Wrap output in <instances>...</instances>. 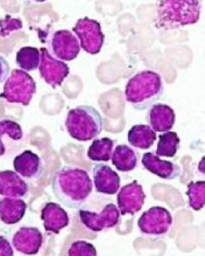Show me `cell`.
<instances>
[{"instance_id":"obj_1","label":"cell","mask_w":205,"mask_h":256,"mask_svg":"<svg viewBox=\"0 0 205 256\" xmlns=\"http://www.w3.org/2000/svg\"><path fill=\"white\" fill-rule=\"evenodd\" d=\"M52 192L65 207L79 208L92 192V181L88 172L76 166H66L59 169L53 177Z\"/></svg>"},{"instance_id":"obj_2","label":"cell","mask_w":205,"mask_h":256,"mask_svg":"<svg viewBox=\"0 0 205 256\" xmlns=\"http://www.w3.org/2000/svg\"><path fill=\"white\" fill-rule=\"evenodd\" d=\"M164 92L161 76L152 70H144L129 79L125 98L135 110H146L160 100Z\"/></svg>"},{"instance_id":"obj_3","label":"cell","mask_w":205,"mask_h":256,"mask_svg":"<svg viewBox=\"0 0 205 256\" xmlns=\"http://www.w3.org/2000/svg\"><path fill=\"white\" fill-rule=\"evenodd\" d=\"M202 2L198 0H165L158 4L155 26L159 30H172L194 25L200 18Z\"/></svg>"},{"instance_id":"obj_4","label":"cell","mask_w":205,"mask_h":256,"mask_svg":"<svg viewBox=\"0 0 205 256\" xmlns=\"http://www.w3.org/2000/svg\"><path fill=\"white\" fill-rule=\"evenodd\" d=\"M65 126L74 140L88 142L101 134L102 118L100 112L94 107L80 105L68 112Z\"/></svg>"},{"instance_id":"obj_5","label":"cell","mask_w":205,"mask_h":256,"mask_svg":"<svg viewBox=\"0 0 205 256\" xmlns=\"http://www.w3.org/2000/svg\"><path fill=\"white\" fill-rule=\"evenodd\" d=\"M36 82L30 74L24 70H14L6 80L0 98L10 104L28 106L36 94Z\"/></svg>"},{"instance_id":"obj_6","label":"cell","mask_w":205,"mask_h":256,"mask_svg":"<svg viewBox=\"0 0 205 256\" xmlns=\"http://www.w3.org/2000/svg\"><path fill=\"white\" fill-rule=\"evenodd\" d=\"M173 226V217L170 211L162 207H152L144 212L138 218V226L146 236L160 238L170 232Z\"/></svg>"},{"instance_id":"obj_7","label":"cell","mask_w":205,"mask_h":256,"mask_svg":"<svg viewBox=\"0 0 205 256\" xmlns=\"http://www.w3.org/2000/svg\"><path fill=\"white\" fill-rule=\"evenodd\" d=\"M73 32L79 38L80 46L86 52L96 55L104 43V34L97 20L88 18H80L74 26Z\"/></svg>"},{"instance_id":"obj_8","label":"cell","mask_w":205,"mask_h":256,"mask_svg":"<svg viewBox=\"0 0 205 256\" xmlns=\"http://www.w3.org/2000/svg\"><path fill=\"white\" fill-rule=\"evenodd\" d=\"M78 214L80 223L94 232L113 228L120 220V212L114 204H107L100 212L80 210Z\"/></svg>"},{"instance_id":"obj_9","label":"cell","mask_w":205,"mask_h":256,"mask_svg":"<svg viewBox=\"0 0 205 256\" xmlns=\"http://www.w3.org/2000/svg\"><path fill=\"white\" fill-rule=\"evenodd\" d=\"M40 76L52 88H58L68 76L70 70L64 62L55 58L46 48L43 47L40 50Z\"/></svg>"},{"instance_id":"obj_10","label":"cell","mask_w":205,"mask_h":256,"mask_svg":"<svg viewBox=\"0 0 205 256\" xmlns=\"http://www.w3.org/2000/svg\"><path fill=\"white\" fill-rule=\"evenodd\" d=\"M50 54L60 61H72L76 58L80 50V41L68 30H58L53 32L49 41Z\"/></svg>"},{"instance_id":"obj_11","label":"cell","mask_w":205,"mask_h":256,"mask_svg":"<svg viewBox=\"0 0 205 256\" xmlns=\"http://www.w3.org/2000/svg\"><path fill=\"white\" fill-rule=\"evenodd\" d=\"M146 200V194L143 187L137 181L126 184L120 190L118 195V204L119 210L122 216H134L140 212Z\"/></svg>"},{"instance_id":"obj_12","label":"cell","mask_w":205,"mask_h":256,"mask_svg":"<svg viewBox=\"0 0 205 256\" xmlns=\"http://www.w3.org/2000/svg\"><path fill=\"white\" fill-rule=\"evenodd\" d=\"M43 235L36 227H20L12 238L16 251L24 254H36L43 244Z\"/></svg>"},{"instance_id":"obj_13","label":"cell","mask_w":205,"mask_h":256,"mask_svg":"<svg viewBox=\"0 0 205 256\" xmlns=\"http://www.w3.org/2000/svg\"><path fill=\"white\" fill-rule=\"evenodd\" d=\"M92 174L95 190L98 193L112 196L120 190V176L108 165H95L92 168Z\"/></svg>"},{"instance_id":"obj_14","label":"cell","mask_w":205,"mask_h":256,"mask_svg":"<svg viewBox=\"0 0 205 256\" xmlns=\"http://www.w3.org/2000/svg\"><path fill=\"white\" fill-rule=\"evenodd\" d=\"M16 172L26 180H36L43 172V162L38 154L25 150L13 160Z\"/></svg>"},{"instance_id":"obj_15","label":"cell","mask_w":205,"mask_h":256,"mask_svg":"<svg viewBox=\"0 0 205 256\" xmlns=\"http://www.w3.org/2000/svg\"><path fill=\"white\" fill-rule=\"evenodd\" d=\"M144 168L164 180H173L180 175V166L170 160H161L152 152L144 153L141 160Z\"/></svg>"},{"instance_id":"obj_16","label":"cell","mask_w":205,"mask_h":256,"mask_svg":"<svg viewBox=\"0 0 205 256\" xmlns=\"http://www.w3.org/2000/svg\"><path fill=\"white\" fill-rule=\"evenodd\" d=\"M40 218L47 232L58 234L70 224V217L64 208L55 202H46L41 210Z\"/></svg>"},{"instance_id":"obj_17","label":"cell","mask_w":205,"mask_h":256,"mask_svg":"<svg viewBox=\"0 0 205 256\" xmlns=\"http://www.w3.org/2000/svg\"><path fill=\"white\" fill-rule=\"evenodd\" d=\"M30 187L18 172L12 170L0 171V196L7 198H26Z\"/></svg>"},{"instance_id":"obj_18","label":"cell","mask_w":205,"mask_h":256,"mask_svg":"<svg viewBox=\"0 0 205 256\" xmlns=\"http://www.w3.org/2000/svg\"><path fill=\"white\" fill-rule=\"evenodd\" d=\"M147 122L155 132L170 131L176 123V113L167 104H156L150 108L146 114Z\"/></svg>"},{"instance_id":"obj_19","label":"cell","mask_w":205,"mask_h":256,"mask_svg":"<svg viewBox=\"0 0 205 256\" xmlns=\"http://www.w3.org/2000/svg\"><path fill=\"white\" fill-rule=\"evenodd\" d=\"M26 210V202L20 198H0V222L4 224H18L24 218Z\"/></svg>"},{"instance_id":"obj_20","label":"cell","mask_w":205,"mask_h":256,"mask_svg":"<svg viewBox=\"0 0 205 256\" xmlns=\"http://www.w3.org/2000/svg\"><path fill=\"white\" fill-rule=\"evenodd\" d=\"M128 140L135 148L148 150L155 143L156 134L150 126L135 125L129 130Z\"/></svg>"},{"instance_id":"obj_21","label":"cell","mask_w":205,"mask_h":256,"mask_svg":"<svg viewBox=\"0 0 205 256\" xmlns=\"http://www.w3.org/2000/svg\"><path fill=\"white\" fill-rule=\"evenodd\" d=\"M112 164L118 171L128 172L132 171L137 166L138 156L134 150L126 144H120L112 153Z\"/></svg>"},{"instance_id":"obj_22","label":"cell","mask_w":205,"mask_h":256,"mask_svg":"<svg viewBox=\"0 0 205 256\" xmlns=\"http://www.w3.org/2000/svg\"><path fill=\"white\" fill-rule=\"evenodd\" d=\"M114 141L110 138L94 140L88 150V158L94 162H107L112 159Z\"/></svg>"},{"instance_id":"obj_23","label":"cell","mask_w":205,"mask_h":256,"mask_svg":"<svg viewBox=\"0 0 205 256\" xmlns=\"http://www.w3.org/2000/svg\"><path fill=\"white\" fill-rule=\"evenodd\" d=\"M18 67L25 72H30L38 68L40 62V52L32 46L22 47L16 56Z\"/></svg>"},{"instance_id":"obj_24","label":"cell","mask_w":205,"mask_h":256,"mask_svg":"<svg viewBox=\"0 0 205 256\" xmlns=\"http://www.w3.org/2000/svg\"><path fill=\"white\" fill-rule=\"evenodd\" d=\"M180 138L176 132H165L159 135V141L156 150L158 156L174 158L180 148Z\"/></svg>"},{"instance_id":"obj_25","label":"cell","mask_w":205,"mask_h":256,"mask_svg":"<svg viewBox=\"0 0 205 256\" xmlns=\"http://www.w3.org/2000/svg\"><path fill=\"white\" fill-rule=\"evenodd\" d=\"M22 128L16 122L10 119H0V156L6 154V146L4 142V137L19 141L22 138Z\"/></svg>"},{"instance_id":"obj_26","label":"cell","mask_w":205,"mask_h":256,"mask_svg":"<svg viewBox=\"0 0 205 256\" xmlns=\"http://www.w3.org/2000/svg\"><path fill=\"white\" fill-rule=\"evenodd\" d=\"M186 195L189 198V206L195 211H200L204 207L205 182H190L188 186Z\"/></svg>"},{"instance_id":"obj_27","label":"cell","mask_w":205,"mask_h":256,"mask_svg":"<svg viewBox=\"0 0 205 256\" xmlns=\"http://www.w3.org/2000/svg\"><path fill=\"white\" fill-rule=\"evenodd\" d=\"M70 256H96L97 250L94 244L86 241H74L70 245L68 250Z\"/></svg>"},{"instance_id":"obj_28","label":"cell","mask_w":205,"mask_h":256,"mask_svg":"<svg viewBox=\"0 0 205 256\" xmlns=\"http://www.w3.org/2000/svg\"><path fill=\"white\" fill-rule=\"evenodd\" d=\"M4 22L8 24V26H0V37H6L12 31L19 30L22 28V22L19 18H10V16H6L3 19Z\"/></svg>"},{"instance_id":"obj_29","label":"cell","mask_w":205,"mask_h":256,"mask_svg":"<svg viewBox=\"0 0 205 256\" xmlns=\"http://www.w3.org/2000/svg\"><path fill=\"white\" fill-rule=\"evenodd\" d=\"M14 256V250L9 240L0 236V256Z\"/></svg>"},{"instance_id":"obj_30","label":"cell","mask_w":205,"mask_h":256,"mask_svg":"<svg viewBox=\"0 0 205 256\" xmlns=\"http://www.w3.org/2000/svg\"><path fill=\"white\" fill-rule=\"evenodd\" d=\"M10 72V67L7 60L4 56H0V84L6 82Z\"/></svg>"}]
</instances>
